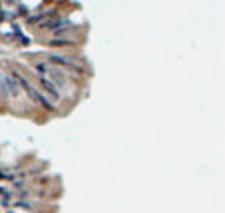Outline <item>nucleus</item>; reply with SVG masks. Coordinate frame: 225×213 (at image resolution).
I'll list each match as a JSON object with an SVG mask.
<instances>
[{"label": "nucleus", "mask_w": 225, "mask_h": 213, "mask_svg": "<svg viewBox=\"0 0 225 213\" xmlns=\"http://www.w3.org/2000/svg\"><path fill=\"white\" fill-rule=\"evenodd\" d=\"M10 77L14 79V81H16L18 85H22V89L26 91V95L30 97V101H32V103L40 105V107H44L45 111H51V112L56 111V105H54V101H49V99H47L45 95H42V91H38L36 87H32V85H30V83H28V81H26V79H24L22 75L18 73V71H14Z\"/></svg>", "instance_id": "f257e3e1"}, {"label": "nucleus", "mask_w": 225, "mask_h": 213, "mask_svg": "<svg viewBox=\"0 0 225 213\" xmlns=\"http://www.w3.org/2000/svg\"><path fill=\"white\" fill-rule=\"evenodd\" d=\"M47 61H49L51 65L59 67V69H67V71H71V73H75V75H83V73H85L81 65L73 63L71 59H67V57H61V55H49V57H47Z\"/></svg>", "instance_id": "f03ea898"}, {"label": "nucleus", "mask_w": 225, "mask_h": 213, "mask_svg": "<svg viewBox=\"0 0 225 213\" xmlns=\"http://www.w3.org/2000/svg\"><path fill=\"white\" fill-rule=\"evenodd\" d=\"M0 93L4 97H20V85L10 75H0Z\"/></svg>", "instance_id": "7ed1b4c3"}, {"label": "nucleus", "mask_w": 225, "mask_h": 213, "mask_svg": "<svg viewBox=\"0 0 225 213\" xmlns=\"http://www.w3.org/2000/svg\"><path fill=\"white\" fill-rule=\"evenodd\" d=\"M38 83H40V87L44 89V93L47 95V97H51L54 101H59V99H61V93H59V89H57V87H56V85H54V83H51L47 77H42V75H40V77H38Z\"/></svg>", "instance_id": "20e7f679"}, {"label": "nucleus", "mask_w": 225, "mask_h": 213, "mask_svg": "<svg viewBox=\"0 0 225 213\" xmlns=\"http://www.w3.org/2000/svg\"><path fill=\"white\" fill-rule=\"evenodd\" d=\"M49 18H59V12L57 10H44V12H40V14H36V16H30L28 18V24H38L40 22H44V20H49Z\"/></svg>", "instance_id": "39448f33"}, {"label": "nucleus", "mask_w": 225, "mask_h": 213, "mask_svg": "<svg viewBox=\"0 0 225 213\" xmlns=\"http://www.w3.org/2000/svg\"><path fill=\"white\" fill-rule=\"evenodd\" d=\"M49 47H69V45H75L73 40H67V38H51L47 42Z\"/></svg>", "instance_id": "423d86ee"}, {"label": "nucleus", "mask_w": 225, "mask_h": 213, "mask_svg": "<svg viewBox=\"0 0 225 213\" xmlns=\"http://www.w3.org/2000/svg\"><path fill=\"white\" fill-rule=\"evenodd\" d=\"M18 14H20V16H26V14H28V8H26V6H18Z\"/></svg>", "instance_id": "0eeeda50"}]
</instances>
